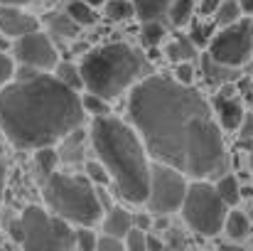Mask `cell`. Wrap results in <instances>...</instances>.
<instances>
[{"mask_svg":"<svg viewBox=\"0 0 253 251\" xmlns=\"http://www.w3.org/2000/svg\"><path fill=\"white\" fill-rule=\"evenodd\" d=\"M163 247H165V242H160V239H155L153 234H150V237L145 234V249H163Z\"/></svg>","mask_w":253,"mask_h":251,"instance_id":"cell-38","label":"cell"},{"mask_svg":"<svg viewBox=\"0 0 253 251\" xmlns=\"http://www.w3.org/2000/svg\"><path fill=\"white\" fill-rule=\"evenodd\" d=\"M214 25L211 22H192V30H189V40L194 42V47H207L214 37Z\"/></svg>","mask_w":253,"mask_h":251,"instance_id":"cell-29","label":"cell"},{"mask_svg":"<svg viewBox=\"0 0 253 251\" xmlns=\"http://www.w3.org/2000/svg\"><path fill=\"white\" fill-rule=\"evenodd\" d=\"M128 116L148 155L189 177H219L226 172L221 126L207 99L192 84L153 74L133 84Z\"/></svg>","mask_w":253,"mask_h":251,"instance_id":"cell-1","label":"cell"},{"mask_svg":"<svg viewBox=\"0 0 253 251\" xmlns=\"http://www.w3.org/2000/svg\"><path fill=\"white\" fill-rule=\"evenodd\" d=\"M239 138L241 141H253V108L244 111V118H241V126H239Z\"/></svg>","mask_w":253,"mask_h":251,"instance_id":"cell-35","label":"cell"},{"mask_svg":"<svg viewBox=\"0 0 253 251\" xmlns=\"http://www.w3.org/2000/svg\"><path fill=\"white\" fill-rule=\"evenodd\" d=\"M82 108H84V113H91L93 118L96 116H106V113H111V101H106L98 94L86 91L84 96H82Z\"/></svg>","mask_w":253,"mask_h":251,"instance_id":"cell-25","label":"cell"},{"mask_svg":"<svg viewBox=\"0 0 253 251\" xmlns=\"http://www.w3.org/2000/svg\"><path fill=\"white\" fill-rule=\"evenodd\" d=\"M244 12H241V7H239V2L236 0H221V5L216 7V12H214V20H216V25H231V22H236L239 17H241Z\"/></svg>","mask_w":253,"mask_h":251,"instance_id":"cell-28","label":"cell"},{"mask_svg":"<svg viewBox=\"0 0 253 251\" xmlns=\"http://www.w3.org/2000/svg\"><path fill=\"white\" fill-rule=\"evenodd\" d=\"M174 79L182 84H192V79H194V67H192V62H177V77H174Z\"/></svg>","mask_w":253,"mask_h":251,"instance_id":"cell-36","label":"cell"},{"mask_svg":"<svg viewBox=\"0 0 253 251\" xmlns=\"http://www.w3.org/2000/svg\"><path fill=\"white\" fill-rule=\"evenodd\" d=\"M54 77H57L59 82H64L67 86H72V89H84L82 72H79V67H74L72 62H57V67H54Z\"/></svg>","mask_w":253,"mask_h":251,"instance_id":"cell-24","label":"cell"},{"mask_svg":"<svg viewBox=\"0 0 253 251\" xmlns=\"http://www.w3.org/2000/svg\"><path fill=\"white\" fill-rule=\"evenodd\" d=\"M145 229H140V227H130L128 232H126V237H123V244H126V249L130 251H145Z\"/></svg>","mask_w":253,"mask_h":251,"instance_id":"cell-30","label":"cell"},{"mask_svg":"<svg viewBox=\"0 0 253 251\" xmlns=\"http://www.w3.org/2000/svg\"><path fill=\"white\" fill-rule=\"evenodd\" d=\"M135 15L133 10V2L130 0H106V17L113 20V22H123V20H130Z\"/></svg>","mask_w":253,"mask_h":251,"instance_id":"cell-27","label":"cell"},{"mask_svg":"<svg viewBox=\"0 0 253 251\" xmlns=\"http://www.w3.org/2000/svg\"><path fill=\"white\" fill-rule=\"evenodd\" d=\"M0 141H2V128H0Z\"/></svg>","mask_w":253,"mask_h":251,"instance_id":"cell-45","label":"cell"},{"mask_svg":"<svg viewBox=\"0 0 253 251\" xmlns=\"http://www.w3.org/2000/svg\"><path fill=\"white\" fill-rule=\"evenodd\" d=\"M101 227L103 234H113V237H126V232L133 227V214L126 212L123 207H108L106 214L101 217Z\"/></svg>","mask_w":253,"mask_h":251,"instance_id":"cell-14","label":"cell"},{"mask_svg":"<svg viewBox=\"0 0 253 251\" xmlns=\"http://www.w3.org/2000/svg\"><path fill=\"white\" fill-rule=\"evenodd\" d=\"M12 77H15V62L5 52H0V89L7 82H12Z\"/></svg>","mask_w":253,"mask_h":251,"instance_id":"cell-34","label":"cell"},{"mask_svg":"<svg viewBox=\"0 0 253 251\" xmlns=\"http://www.w3.org/2000/svg\"><path fill=\"white\" fill-rule=\"evenodd\" d=\"M251 247H253V239H251Z\"/></svg>","mask_w":253,"mask_h":251,"instance_id":"cell-47","label":"cell"},{"mask_svg":"<svg viewBox=\"0 0 253 251\" xmlns=\"http://www.w3.org/2000/svg\"><path fill=\"white\" fill-rule=\"evenodd\" d=\"M244 15H253V0H236Z\"/></svg>","mask_w":253,"mask_h":251,"instance_id":"cell-39","label":"cell"},{"mask_svg":"<svg viewBox=\"0 0 253 251\" xmlns=\"http://www.w3.org/2000/svg\"><path fill=\"white\" fill-rule=\"evenodd\" d=\"M96 249L98 251H123L126 249V244H123V239H121V237L101 234V237L96 239Z\"/></svg>","mask_w":253,"mask_h":251,"instance_id":"cell-33","label":"cell"},{"mask_svg":"<svg viewBox=\"0 0 253 251\" xmlns=\"http://www.w3.org/2000/svg\"><path fill=\"white\" fill-rule=\"evenodd\" d=\"M44 2H54V0H44Z\"/></svg>","mask_w":253,"mask_h":251,"instance_id":"cell-46","label":"cell"},{"mask_svg":"<svg viewBox=\"0 0 253 251\" xmlns=\"http://www.w3.org/2000/svg\"><path fill=\"white\" fill-rule=\"evenodd\" d=\"M12 50H15V59L20 64L32 67L37 72H49L59 62V54H57L54 42L40 27L32 30V32H27V35H22V37H17Z\"/></svg>","mask_w":253,"mask_h":251,"instance_id":"cell-10","label":"cell"},{"mask_svg":"<svg viewBox=\"0 0 253 251\" xmlns=\"http://www.w3.org/2000/svg\"><path fill=\"white\" fill-rule=\"evenodd\" d=\"M251 175H253V148H251Z\"/></svg>","mask_w":253,"mask_h":251,"instance_id":"cell-43","label":"cell"},{"mask_svg":"<svg viewBox=\"0 0 253 251\" xmlns=\"http://www.w3.org/2000/svg\"><path fill=\"white\" fill-rule=\"evenodd\" d=\"M91 143L116 192L130 204H143L150 187V163L138 131L111 113L96 116L91 123Z\"/></svg>","mask_w":253,"mask_h":251,"instance_id":"cell-3","label":"cell"},{"mask_svg":"<svg viewBox=\"0 0 253 251\" xmlns=\"http://www.w3.org/2000/svg\"><path fill=\"white\" fill-rule=\"evenodd\" d=\"M67 15H69L79 27H88V25H93V22L98 20L96 7H91L86 0H72V2L67 5Z\"/></svg>","mask_w":253,"mask_h":251,"instance_id":"cell-21","label":"cell"},{"mask_svg":"<svg viewBox=\"0 0 253 251\" xmlns=\"http://www.w3.org/2000/svg\"><path fill=\"white\" fill-rule=\"evenodd\" d=\"M2 192H5V165L0 160V207H2Z\"/></svg>","mask_w":253,"mask_h":251,"instance_id":"cell-40","label":"cell"},{"mask_svg":"<svg viewBox=\"0 0 253 251\" xmlns=\"http://www.w3.org/2000/svg\"><path fill=\"white\" fill-rule=\"evenodd\" d=\"M47 27H49V35L54 37H62V40H74L79 35V25L67 15V12H52L47 15Z\"/></svg>","mask_w":253,"mask_h":251,"instance_id":"cell-16","label":"cell"},{"mask_svg":"<svg viewBox=\"0 0 253 251\" xmlns=\"http://www.w3.org/2000/svg\"><path fill=\"white\" fill-rule=\"evenodd\" d=\"M209 54L226 64V67H241L253 54V20H236L231 25H224L219 32H214L209 42Z\"/></svg>","mask_w":253,"mask_h":251,"instance_id":"cell-9","label":"cell"},{"mask_svg":"<svg viewBox=\"0 0 253 251\" xmlns=\"http://www.w3.org/2000/svg\"><path fill=\"white\" fill-rule=\"evenodd\" d=\"M86 175H88L91 182H98V185H108V182H111V175H108V170L103 167L101 160H96V163H86Z\"/></svg>","mask_w":253,"mask_h":251,"instance_id":"cell-31","label":"cell"},{"mask_svg":"<svg viewBox=\"0 0 253 251\" xmlns=\"http://www.w3.org/2000/svg\"><path fill=\"white\" fill-rule=\"evenodd\" d=\"M74 237H77V247H79V249H84V251L96 249V239H98V237L93 234V229H91V227H79Z\"/></svg>","mask_w":253,"mask_h":251,"instance_id":"cell-32","label":"cell"},{"mask_svg":"<svg viewBox=\"0 0 253 251\" xmlns=\"http://www.w3.org/2000/svg\"><path fill=\"white\" fill-rule=\"evenodd\" d=\"M79 72L86 91L98 94L106 101H113L121 94L130 91L135 82H140L145 64L130 45L111 42L88 50L84 54V62L79 64Z\"/></svg>","mask_w":253,"mask_h":251,"instance_id":"cell-4","label":"cell"},{"mask_svg":"<svg viewBox=\"0 0 253 251\" xmlns=\"http://www.w3.org/2000/svg\"><path fill=\"white\" fill-rule=\"evenodd\" d=\"M192 10H194V0H172L168 7L172 25L184 27L187 22H192Z\"/></svg>","mask_w":253,"mask_h":251,"instance_id":"cell-22","label":"cell"},{"mask_svg":"<svg viewBox=\"0 0 253 251\" xmlns=\"http://www.w3.org/2000/svg\"><path fill=\"white\" fill-rule=\"evenodd\" d=\"M91 7H101V5H106V0H86Z\"/></svg>","mask_w":253,"mask_h":251,"instance_id":"cell-42","label":"cell"},{"mask_svg":"<svg viewBox=\"0 0 253 251\" xmlns=\"http://www.w3.org/2000/svg\"><path fill=\"white\" fill-rule=\"evenodd\" d=\"M182 217L187 227L202 237H216L224 229L226 219V202L219 197L216 187L202 177H197L192 185H187V195L182 200Z\"/></svg>","mask_w":253,"mask_h":251,"instance_id":"cell-6","label":"cell"},{"mask_svg":"<svg viewBox=\"0 0 253 251\" xmlns=\"http://www.w3.org/2000/svg\"><path fill=\"white\" fill-rule=\"evenodd\" d=\"M82 121L84 108L77 89L54 74L20 64L15 82L0 89V128L17 148L37 151L54 146L79 128Z\"/></svg>","mask_w":253,"mask_h":251,"instance_id":"cell-2","label":"cell"},{"mask_svg":"<svg viewBox=\"0 0 253 251\" xmlns=\"http://www.w3.org/2000/svg\"><path fill=\"white\" fill-rule=\"evenodd\" d=\"M214 187H216L219 197L226 202V207H236L241 202V180L236 175H221Z\"/></svg>","mask_w":253,"mask_h":251,"instance_id":"cell-18","label":"cell"},{"mask_svg":"<svg viewBox=\"0 0 253 251\" xmlns=\"http://www.w3.org/2000/svg\"><path fill=\"white\" fill-rule=\"evenodd\" d=\"M221 91L214 96V113L216 121L224 131H239L241 118H244V103L234 96L236 94V84L229 82L224 86H219Z\"/></svg>","mask_w":253,"mask_h":251,"instance_id":"cell-11","label":"cell"},{"mask_svg":"<svg viewBox=\"0 0 253 251\" xmlns=\"http://www.w3.org/2000/svg\"><path fill=\"white\" fill-rule=\"evenodd\" d=\"M84 141H86V133L79 128H74L72 133H67L62 138V148H59V160L64 163H79L84 158Z\"/></svg>","mask_w":253,"mask_h":251,"instance_id":"cell-15","label":"cell"},{"mask_svg":"<svg viewBox=\"0 0 253 251\" xmlns=\"http://www.w3.org/2000/svg\"><path fill=\"white\" fill-rule=\"evenodd\" d=\"M169 2L172 0H133V10L140 20H160L168 12Z\"/></svg>","mask_w":253,"mask_h":251,"instance_id":"cell-19","label":"cell"},{"mask_svg":"<svg viewBox=\"0 0 253 251\" xmlns=\"http://www.w3.org/2000/svg\"><path fill=\"white\" fill-rule=\"evenodd\" d=\"M27 2H32V0H0V5H27Z\"/></svg>","mask_w":253,"mask_h":251,"instance_id":"cell-41","label":"cell"},{"mask_svg":"<svg viewBox=\"0 0 253 251\" xmlns=\"http://www.w3.org/2000/svg\"><path fill=\"white\" fill-rule=\"evenodd\" d=\"M229 239H234V242H241V239H246L249 234H251V222H249V217L244 214V212H226V219H224V229H221Z\"/></svg>","mask_w":253,"mask_h":251,"instance_id":"cell-17","label":"cell"},{"mask_svg":"<svg viewBox=\"0 0 253 251\" xmlns=\"http://www.w3.org/2000/svg\"><path fill=\"white\" fill-rule=\"evenodd\" d=\"M219 5H221V0H202L199 2V12L202 15H214Z\"/></svg>","mask_w":253,"mask_h":251,"instance_id":"cell-37","label":"cell"},{"mask_svg":"<svg viewBox=\"0 0 253 251\" xmlns=\"http://www.w3.org/2000/svg\"><path fill=\"white\" fill-rule=\"evenodd\" d=\"M0 155H2V141H0Z\"/></svg>","mask_w":253,"mask_h":251,"instance_id":"cell-44","label":"cell"},{"mask_svg":"<svg viewBox=\"0 0 253 251\" xmlns=\"http://www.w3.org/2000/svg\"><path fill=\"white\" fill-rule=\"evenodd\" d=\"M187 175L165 165V163H155L150 165V187H148V197L143 204H148V209L153 214H172L182 207V200L187 195Z\"/></svg>","mask_w":253,"mask_h":251,"instance_id":"cell-8","label":"cell"},{"mask_svg":"<svg viewBox=\"0 0 253 251\" xmlns=\"http://www.w3.org/2000/svg\"><path fill=\"white\" fill-rule=\"evenodd\" d=\"M35 163H37V170L42 172V177H47L49 172H54V167H57V163H59V153H57L52 146L37 148V153H35Z\"/></svg>","mask_w":253,"mask_h":251,"instance_id":"cell-26","label":"cell"},{"mask_svg":"<svg viewBox=\"0 0 253 251\" xmlns=\"http://www.w3.org/2000/svg\"><path fill=\"white\" fill-rule=\"evenodd\" d=\"M236 67H226V64H221V62H216L209 52L202 57V72H204V79L209 86H214V89H219V86H224V84L234 82L236 79V72H234Z\"/></svg>","mask_w":253,"mask_h":251,"instance_id":"cell-13","label":"cell"},{"mask_svg":"<svg viewBox=\"0 0 253 251\" xmlns=\"http://www.w3.org/2000/svg\"><path fill=\"white\" fill-rule=\"evenodd\" d=\"M140 40H143V45H145L148 50H150V47H160V42L165 40V27H163L158 20H143Z\"/></svg>","mask_w":253,"mask_h":251,"instance_id":"cell-23","label":"cell"},{"mask_svg":"<svg viewBox=\"0 0 253 251\" xmlns=\"http://www.w3.org/2000/svg\"><path fill=\"white\" fill-rule=\"evenodd\" d=\"M42 197L52 214L77 227H93L103 217V202L88 177L54 170L44 177Z\"/></svg>","mask_w":253,"mask_h":251,"instance_id":"cell-5","label":"cell"},{"mask_svg":"<svg viewBox=\"0 0 253 251\" xmlns=\"http://www.w3.org/2000/svg\"><path fill=\"white\" fill-rule=\"evenodd\" d=\"M194 50H197V47H194V42H192L187 35H177V37L168 45L165 54H168L172 62H192Z\"/></svg>","mask_w":253,"mask_h":251,"instance_id":"cell-20","label":"cell"},{"mask_svg":"<svg viewBox=\"0 0 253 251\" xmlns=\"http://www.w3.org/2000/svg\"><path fill=\"white\" fill-rule=\"evenodd\" d=\"M20 227H22V242L20 247L25 249H72L77 247V237L72 232V224L64 222L62 217L47 212L44 207L30 204L20 214Z\"/></svg>","mask_w":253,"mask_h":251,"instance_id":"cell-7","label":"cell"},{"mask_svg":"<svg viewBox=\"0 0 253 251\" xmlns=\"http://www.w3.org/2000/svg\"><path fill=\"white\" fill-rule=\"evenodd\" d=\"M40 22L35 15H27L20 10V5H0V32L10 40H17L32 30H37Z\"/></svg>","mask_w":253,"mask_h":251,"instance_id":"cell-12","label":"cell"}]
</instances>
